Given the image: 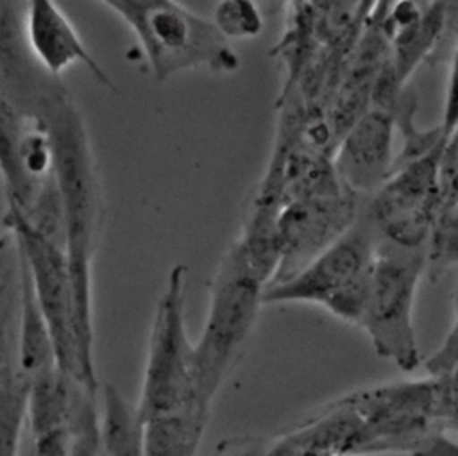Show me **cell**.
I'll return each mask as SVG.
<instances>
[{"label":"cell","mask_w":458,"mask_h":456,"mask_svg":"<svg viewBox=\"0 0 458 456\" xmlns=\"http://www.w3.org/2000/svg\"><path fill=\"white\" fill-rule=\"evenodd\" d=\"M52 143V172L63 202L66 259L73 286L75 324L82 370L95 374L93 359V258L104 224L98 170L82 114L72 97L43 116Z\"/></svg>","instance_id":"cell-1"},{"label":"cell","mask_w":458,"mask_h":456,"mask_svg":"<svg viewBox=\"0 0 458 456\" xmlns=\"http://www.w3.org/2000/svg\"><path fill=\"white\" fill-rule=\"evenodd\" d=\"M267 284L263 272L242 245L233 241L209 283L208 315L193 343L197 393L208 408L254 333Z\"/></svg>","instance_id":"cell-2"},{"label":"cell","mask_w":458,"mask_h":456,"mask_svg":"<svg viewBox=\"0 0 458 456\" xmlns=\"http://www.w3.org/2000/svg\"><path fill=\"white\" fill-rule=\"evenodd\" d=\"M111 9L134 34L156 80L204 68L213 73H234L240 57L231 43L206 20L175 0H107Z\"/></svg>","instance_id":"cell-3"},{"label":"cell","mask_w":458,"mask_h":456,"mask_svg":"<svg viewBox=\"0 0 458 456\" xmlns=\"http://www.w3.org/2000/svg\"><path fill=\"white\" fill-rule=\"evenodd\" d=\"M377 245L379 236L361 209L356 222L310 265L284 281L268 284L263 306L317 304L358 327Z\"/></svg>","instance_id":"cell-4"},{"label":"cell","mask_w":458,"mask_h":456,"mask_svg":"<svg viewBox=\"0 0 458 456\" xmlns=\"http://www.w3.org/2000/svg\"><path fill=\"white\" fill-rule=\"evenodd\" d=\"M186 279L188 266L174 265L156 306L136 402L143 422L191 406L211 410L197 393L193 342L186 333Z\"/></svg>","instance_id":"cell-5"},{"label":"cell","mask_w":458,"mask_h":456,"mask_svg":"<svg viewBox=\"0 0 458 456\" xmlns=\"http://www.w3.org/2000/svg\"><path fill=\"white\" fill-rule=\"evenodd\" d=\"M424 274L422 249H406L379 238L358 327L365 331L379 358L404 372L420 363L413 311Z\"/></svg>","instance_id":"cell-6"},{"label":"cell","mask_w":458,"mask_h":456,"mask_svg":"<svg viewBox=\"0 0 458 456\" xmlns=\"http://www.w3.org/2000/svg\"><path fill=\"white\" fill-rule=\"evenodd\" d=\"M4 227L13 234L18 254L27 266L36 302L54 342L57 368L77 379L88 390L98 392L88 386L82 370L73 286L64 249L41 236L11 213H4Z\"/></svg>","instance_id":"cell-7"},{"label":"cell","mask_w":458,"mask_h":456,"mask_svg":"<svg viewBox=\"0 0 458 456\" xmlns=\"http://www.w3.org/2000/svg\"><path fill=\"white\" fill-rule=\"evenodd\" d=\"M442 148L395 165L388 179L363 200V213L383 241L422 249L442 206L438 163Z\"/></svg>","instance_id":"cell-8"},{"label":"cell","mask_w":458,"mask_h":456,"mask_svg":"<svg viewBox=\"0 0 458 456\" xmlns=\"http://www.w3.org/2000/svg\"><path fill=\"white\" fill-rule=\"evenodd\" d=\"M363 200L347 188L286 200L277 216L281 259L268 284L292 277L333 245L356 222Z\"/></svg>","instance_id":"cell-9"},{"label":"cell","mask_w":458,"mask_h":456,"mask_svg":"<svg viewBox=\"0 0 458 456\" xmlns=\"http://www.w3.org/2000/svg\"><path fill=\"white\" fill-rule=\"evenodd\" d=\"M52 177V143L45 120L27 116L0 95V179L5 211L25 213Z\"/></svg>","instance_id":"cell-10"},{"label":"cell","mask_w":458,"mask_h":456,"mask_svg":"<svg viewBox=\"0 0 458 456\" xmlns=\"http://www.w3.org/2000/svg\"><path fill=\"white\" fill-rule=\"evenodd\" d=\"M27 2L0 0V95L27 116L41 118L68 89L32 57L25 38Z\"/></svg>","instance_id":"cell-11"},{"label":"cell","mask_w":458,"mask_h":456,"mask_svg":"<svg viewBox=\"0 0 458 456\" xmlns=\"http://www.w3.org/2000/svg\"><path fill=\"white\" fill-rule=\"evenodd\" d=\"M372 13L388 43L390 64L401 84L429 59L456 23L451 2H374Z\"/></svg>","instance_id":"cell-12"},{"label":"cell","mask_w":458,"mask_h":456,"mask_svg":"<svg viewBox=\"0 0 458 456\" xmlns=\"http://www.w3.org/2000/svg\"><path fill=\"white\" fill-rule=\"evenodd\" d=\"M395 131L394 111L370 106L336 143L335 172L354 195L370 197L394 172Z\"/></svg>","instance_id":"cell-13"},{"label":"cell","mask_w":458,"mask_h":456,"mask_svg":"<svg viewBox=\"0 0 458 456\" xmlns=\"http://www.w3.org/2000/svg\"><path fill=\"white\" fill-rule=\"evenodd\" d=\"M25 38L36 63L52 77L73 64H82L104 88L114 89V82L95 55L88 50L68 16L50 0L27 2Z\"/></svg>","instance_id":"cell-14"},{"label":"cell","mask_w":458,"mask_h":456,"mask_svg":"<svg viewBox=\"0 0 458 456\" xmlns=\"http://www.w3.org/2000/svg\"><path fill=\"white\" fill-rule=\"evenodd\" d=\"M18 250V249H16ZM20 263V313H18V361L23 376L32 377L57 367L54 342L41 309L36 302L34 288L27 266L18 254Z\"/></svg>","instance_id":"cell-15"},{"label":"cell","mask_w":458,"mask_h":456,"mask_svg":"<svg viewBox=\"0 0 458 456\" xmlns=\"http://www.w3.org/2000/svg\"><path fill=\"white\" fill-rule=\"evenodd\" d=\"M98 397L100 456H145L143 420L136 404L129 402L114 384L100 386Z\"/></svg>","instance_id":"cell-16"},{"label":"cell","mask_w":458,"mask_h":456,"mask_svg":"<svg viewBox=\"0 0 458 456\" xmlns=\"http://www.w3.org/2000/svg\"><path fill=\"white\" fill-rule=\"evenodd\" d=\"M209 411L191 406L143 422L145 456H197Z\"/></svg>","instance_id":"cell-17"},{"label":"cell","mask_w":458,"mask_h":456,"mask_svg":"<svg viewBox=\"0 0 458 456\" xmlns=\"http://www.w3.org/2000/svg\"><path fill=\"white\" fill-rule=\"evenodd\" d=\"M422 250L431 281L458 270V204L442 202Z\"/></svg>","instance_id":"cell-18"},{"label":"cell","mask_w":458,"mask_h":456,"mask_svg":"<svg viewBox=\"0 0 458 456\" xmlns=\"http://www.w3.org/2000/svg\"><path fill=\"white\" fill-rule=\"evenodd\" d=\"M27 395V377H18L0 390V456H21Z\"/></svg>","instance_id":"cell-19"},{"label":"cell","mask_w":458,"mask_h":456,"mask_svg":"<svg viewBox=\"0 0 458 456\" xmlns=\"http://www.w3.org/2000/svg\"><path fill=\"white\" fill-rule=\"evenodd\" d=\"M211 21L231 43L233 39H254L263 32L265 20L252 0H220L215 4Z\"/></svg>","instance_id":"cell-20"},{"label":"cell","mask_w":458,"mask_h":456,"mask_svg":"<svg viewBox=\"0 0 458 456\" xmlns=\"http://www.w3.org/2000/svg\"><path fill=\"white\" fill-rule=\"evenodd\" d=\"M429 377H440L458 367V281L453 291V322L437 350L424 361Z\"/></svg>","instance_id":"cell-21"},{"label":"cell","mask_w":458,"mask_h":456,"mask_svg":"<svg viewBox=\"0 0 458 456\" xmlns=\"http://www.w3.org/2000/svg\"><path fill=\"white\" fill-rule=\"evenodd\" d=\"M437 381V401H438V418L445 431L458 436V367L449 374L435 377Z\"/></svg>","instance_id":"cell-22"},{"label":"cell","mask_w":458,"mask_h":456,"mask_svg":"<svg viewBox=\"0 0 458 456\" xmlns=\"http://www.w3.org/2000/svg\"><path fill=\"white\" fill-rule=\"evenodd\" d=\"M442 202L458 204V129L447 138L438 163Z\"/></svg>","instance_id":"cell-23"},{"label":"cell","mask_w":458,"mask_h":456,"mask_svg":"<svg viewBox=\"0 0 458 456\" xmlns=\"http://www.w3.org/2000/svg\"><path fill=\"white\" fill-rule=\"evenodd\" d=\"M438 127L445 141L458 129V38L454 43V50L451 54L449 75H447V86H445V97H444V111H442V120Z\"/></svg>","instance_id":"cell-24"},{"label":"cell","mask_w":458,"mask_h":456,"mask_svg":"<svg viewBox=\"0 0 458 456\" xmlns=\"http://www.w3.org/2000/svg\"><path fill=\"white\" fill-rule=\"evenodd\" d=\"M267 436H243L220 443L218 456H265Z\"/></svg>","instance_id":"cell-25"},{"label":"cell","mask_w":458,"mask_h":456,"mask_svg":"<svg viewBox=\"0 0 458 456\" xmlns=\"http://www.w3.org/2000/svg\"><path fill=\"white\" fill-rule=\"evenodd\" d=\"M415 456H458V442L445 433L435 436Z\"/></svg>","instance_id":"cell-26"}]
</instances>
